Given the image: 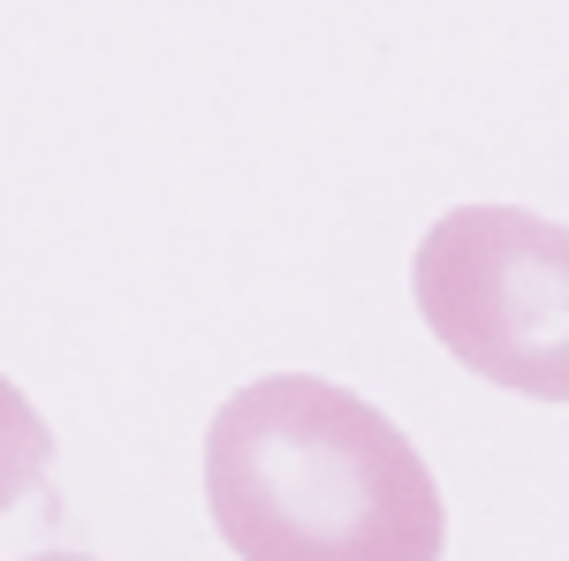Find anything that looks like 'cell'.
<instances>
[{
    "mask_svg": "<svg viewBox=\"0 0 569 561\" xmlns=\"http://www.w3.org/2000/svg\"><path fill=\"white\" fill-rule=\"evenodd\" d=\"M31 561H91V554H31Z\"/></svg>",
    "mask_w": 569,
    "mask_h": 561,
    "instance_id": "cell-4",
    "label": "cell"
},
{
    "mask_svg": "<svg viewBox=\"0 0 569 561\" xmlns=\"http://www.w3.org/2000/svg\"><path fill=\"white\" fill-rule=\"evenodd\" d=\"M206 509L236 561H440L448 547L426 455L319 372H266L213 410Z\"/></svg>",
    "mask_w": 569,
    "mask_h": 561,
    "instance_id": "cell-1",
    "label": "cell"
},
{
    "mask_svg": "<svg viewBox=\"0 0 569 561\" xmlns=\"http://www.w3.org/2000/svg\"><path fill=\"white\" fill-rule=\"evenodd\" d=\"M410 297L463 372L569 402V228L517 206H456L426 228Z\"/></svg>",
    "mask_w": 569,
    "mask_h": 561,
    "instance_id": "cell-2",
    "label": "cell"
},
{
    "mask_svg": "<svg viewBox=\"0 0 569 561\" xmlns=\"http://www.w3.org/2000/svg\"><path fill=\"white\" fill-rule=\"evenodd\" d=\"M46 463H53L46 418L31 410V394L16 388V380H0V509H16V501L46 478Z\"/></svg>",
    "mask_w": 569,
    "mask_h": 561,
    "instance_id": "cell-3",
    "label": "cell"
}]
</instances>
